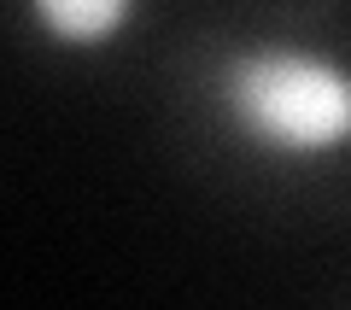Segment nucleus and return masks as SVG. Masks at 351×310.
Segmentation results:
<instances>
[{
	"label": "nucleus",
	"mask_w": 351,
	"mask_h": 310,
	"mask_svg": "<svg viewBox=\"0 0 351 310\" xmlns=\"http://www.w3.org/2000/svg\"><path fill=\"white\" fill-rule=\"evenodd\" d=\"M205 94L223 135L258 158L322 164L351 141V71L311 41H228L205 71Z\"/></svg>",
	"instance_id": "f257e3e1"
},
{
	"label": "nucleus",
	"mask_w": 351,
	"mask_h": 310,
	"mask_svg": "<svg viewBox=\"0 0 351 310\" xmlns=\"http://www.w3.org/2000/svg\"><path fill=\"white\" fill-rule=\"evenodd\" d=\"M24 6V24L36 29V41H47L53 53H112L117 41L135 36L147 0H18Z\"/></svg>",
	"instance_id": "f03ea898"
}]
</instances>
